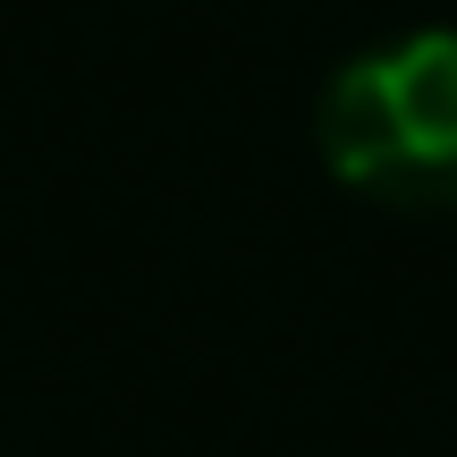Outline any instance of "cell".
I'll use <instances>...</instances> for the list:
<instances>
[{
	"label": "cell",
	"instance_id": "1",
	"mask_svg": "<svg viewBox=\"0 0 457 457\" xmlns=\"http://www.w3.org/2000/svg\"><path fill=\"white\" fill-rule=\"evenodd\" d=\"M322 153L381 195H457V34L415 26L356 51L322 85Z\"/></svg>",
	"mask_w": 457,
	"mask_h": 457
}]
</instances>
